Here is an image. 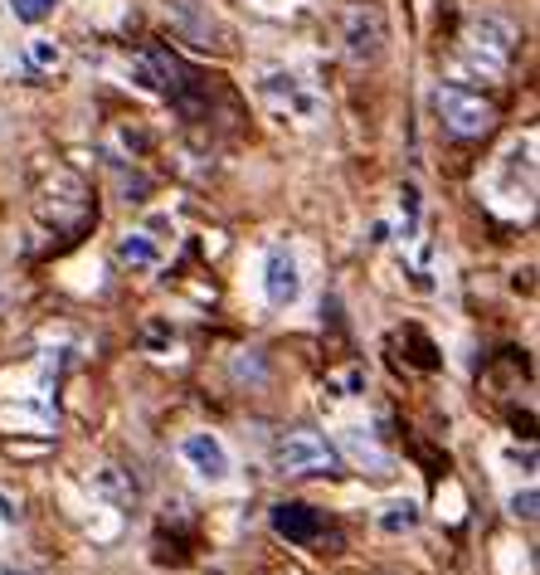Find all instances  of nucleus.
<instances>
[{
  "label": "nucleus",
  "instance_id": "obj_24",
  "mask_svg": "<svg viewBox=\"0 0 540 575\" xmlns=\"http://www.w3.org/2000/svg\"><path fill=\"white\" fill-rule=\"evenodd\" d=\"M365 239H370V244H390V239H395V234H390V220H375Z\"/></svg>",
  "mask_w": 540,
  "mask_h": 575
},
{
  "label": "nucleus",
  "instance_id": "obj_3",
  "mask_svg": "<svg viewBox=\"0 0 540 575\" xmlns=\"http://www.w3.org/2000/svg\"><path fill=\"white\" fill-rule=\"evenodd\" d=\"M433 108H438L443 127H448L453 137H487L492 122H497L492 103H487L482 93L463 88V83H438V88H433Z\"/></svg>",
  "mask_w": 540,
  "mask_h": 575
},
{
  "label": "nucleus",
  "instance_id": "obj_23",
  "mask_svg": "<svg viewBox=\"0 0 540 575\" xmlns=\"http://www.w3.org/2000/svg\"><path fill=\"white\" fill-rule=\"evenodd\" d=\"M142 234H151V239H156V244H161V239H166V234H176V220H171V215H146Z\"/></svg>",
  "mask_w": 540,
  "mask_h": 575
},
{
  "label": "nucleus",
  "instance_id": "obj_19",
  "mask_svg": "<svg viewBox=\"0 0 540 575\" xmlns=\"http://www.w3.org/2000/svg\"><path fill=\"white\" fill-rule=\"evenodd\" d=\"M30 64L44 69V74H54V69L64 64V44H59L54 35H35L30 39Z\"/></svg>",
  "mask_w": 540,
  "mask_h": 575
},
{
  "label": "nucleus",
  "instance_id": "obj_12",
  "mask_svg": "<svg viewBox=\"0 0 540 575\" xmlns=\"http://www.w3.org/2000/svg\"><path fill=\"white\" fill-rule=\"evenodd\" d=\"M88 493H93V502H103V507H127V502L137 498V483L117 468V463H98L93 473H88Z\"/></svg>",
  "mask_w": 540,
  "mask_h": 575
},
{
  "label": "nucleus",
  "instance_id": "obj_7",
  "mask_svg": "<svg viewBox=\"0 0 540 575\" xmlns=\"http://www.w3.org/2000/svg\"><path fill=\"white\" fill-rule=\"evenodd\" d=\"M336 463V449L312 429H283L273 444V468L278 473H322Z\"/></svg>",
  "mask_w": 540,
  "mask_h": 575
},
{
  "label": "nucleus",
  "instance_id": "obj_2",
  "mask_svg": "<svg viewBox=\"0 0 540 575\" xmlns=\"http://www.w3.org/2000/svg\"><path fill=\"white\" fill-rule=\"evenodd\" d=\"M385 49H390V15H385V5H375V0L351 5L341 15V54L356 69H365V64H380Z\"/></svg>",
  "mask_w": 540,
  "mask_h": 575
},
{
  "label": "nucleus",
  "instance_id": "obj_20",
  "mask_svg": "<svg viewBox=\"0 0 540 575\" xmlns=\"http://www.w3.org/2000/svg\"><path fill=\"white\" fill-rule=\"evenodd\" d=\"M506 512H511L516 522H536V483H521V488L506 498Z\"/></svg>",
  "mask_w": 540,
  "mask_h": 575
},
{
  "label": "nucleus",
  "instance_id": "obj_25",
  "mask_svg": "<svg viewBox=\"0 0 540 575\" xmlns=\"http://www.w3.org/2000/svg\"><path fill=\"white\" fill-rule=\"evenodd\" d=\"M258 5H268V10H283V5H292V0H258Z\"/></svg>",
  "mask_w": 540,
  "mask_h": 575
},
{
  "label": "nucleus",
  "instance_id": "obj_10",
  "mask_svg": "<svg viewBox=\"0 0 540 575\" xmlns=\"http://www.w3.org/2000/svg\"><path fill=\"white\" fill-rule=\"evenodd\" d=\"M468 49L477 54H492V59H506L511 64V49H516V25L502 20V15H472L468 35H463Z\"/></svg>",
  "mask_w": 540,
  "mask_h": 575
},
{
  "label": "nucleus",
  "instance_id": "obj_21",
  "mask_svg": "<svg viewBox=\"0 0 540 575\" xmlns=\"http://www.w3.org/2000/svg\"><path fill=\"white\" fill-rule=\"evenodd\" d=\"M5 5H10V15H15L20 25H39V20H44L59 0H5Z\"/></svg>",
  "mask_w": 540,
  "mask_h": 575
},
{
  "label": "nucleus",
  "instance_id": "obj_5",
  "mask_svg": "<svg viewBox=\"0 0 540 575\" xmlns=\"http://www.w3.org/2000/svg\"><path fill=\"white\" fill-rule=\"evenodd\" d=\"M161 15L171 20V30H176L185 44L215 49V54L229 49V30H224V20L210 10V0H161Z\"/></svg>",
  "mask_w": 540,
  "mask_h": 575
},
{
  "label": "nucleus",
  "instance_id": "obj_9",
  "mask_svg": "<svg viewBox=\"0 0 540 575\" xmlns=\"http://www.w3.org/2000/svg\"><path fill=\"white\" fill-rule=\"evenodd\" d=\"M341 454L365 468V473H390L395 459H390V449L375 439V429H365V424H341Z\"/></svg>",
  "mask_w": 540,
  "mask_h": 575
},
{
  "label": "nucleus",
  "instance_id": "obj_1",
  "mask_svg": "<svg viewBox=\"0 0 540 575\" xmlns=\"http://www.w3.org/2000/svg\"><path fill=\"white\" fill-rule=\"evenodd\" d=\"M253 88H258V98L273 108V117H283V122L317 127L326 117V98L302 74H292V69H258Z\"/></svg>",
  "mask_w": 540,
  "mask_h": 575
},
{
  "label": "nucleus",
  "instance_id": "obj_15",
  "mask_svg": "<svg viewBox=\"0 0 540 575\" xmlns=\"http://www.w3.org/2000/svg\"><path fill=\"white\" fill-rule=\"evenodd\" d=\"M365 390H370L365 366H346V371H336V376L322 381V410H341L351 400H365Z\"/></svg>",
  "mask_w": 540,
  "mask_h": 575
},
{
  "label": "nucleus",
  "instance_id": "obj_18",
  "mask_svg": "<svg viewBox=\"0 0 540 575\" xmlns=\"http://www.w3.org/2000/svg\"><path fill=\"white\" fill-rule=\"evenodd\" d=\"M127 83L146 93V98H161L166 93V83H161V64L151 59V54H137V59H127Z\"/></svg>",
  "mask_w": 540,
  "mask_h": 575
},
{
  "label": "nucleus",
  "instance_id": "obj_14",
  "mask_svg": "<svg viewBox=\"0 0 540 575\" xmlns=\"http://www.w3.org/2000/svg\"><path fill=\"white\" fill-rule=\"evenodd\" d=\"M419 517H424V507H419V498H409V493L385 498L380 507H375V527H380L385 537H404V532H414V527H419Z\"/></svg>",
  "mask_w": 540,
  "mask_h": 575
},
{
  "label": "nucleus",
  "instance_id": "obj_8",
  "mask_svg": "<svg viewBox=\"0 0 540 575\" xmlns=\"http://www.w3.org/2000/svg\"><path fill=\"white\" fill-rule=\"evenodd\" d=\"M273 532L288 537L292 546H317L326 532V522H322V512L307 507V502H278V507H273Z\"/></svg>",
  "mask_w": 540,
  "mask_h": 575
},
{
  "label": "nucleus",
  "instance_id": "obj_4",
  "mask_svg": "<svg viewBox=\"0 0 540 575\" xmlns=\"http://www.w3.org/2000/svg\"><path fill=\"white\" fill-rule=\"evenodd\" d=\"M180 463L195 473V483H205L215 493L234 483V454H229V444L219 439L215 429H190L180 439Z\"/></svg>",
  "mask_w": 540,
  "mask_h": 575
},
{
  "label": "nucleus",
  "instance_id": "obj_17",
  "mask_svg": "<svg viewBox=\"0 0 540 575\" xmlns=\"http://www.w3.org/2000/svg\"><path fill=\"white\" fill-rule=\"evenodd\" d=\"M506 74V59H492V54H477L463 44V54H458V78H482V83H502Z\"/></svg>",
  "mask_w": 540,
  "mask_h": 575
},
{
  "label": "nucleus",
  "instance_id": "obj_11",
  "mask_svg": "<svg viewBox=\"0 0 540 575\" xmlns=\"http://www.w3.org/2000/svg\"><path fill=\"white\" fill-rule=\"evenodd\" d=\"M59 424L54 405L44 395H25L15 405H0V429H30V434H49Z\"/></svg>",
  "mask_w": 540,
  "mask_h": 575
},
{
  "label": "nucleus",
  "instance_id": "obj_22",
  "mask_svg": "<svg viewBox=\"0 0 540 575\" xmlns=\"http://www.w3.org/2000/svg\"><path fill=\"white\" fill-rule=\"evenodd\" d=\"M146 346H151V356H171V351H176V332H171L166 322H151V327H146Z\"/></svg>",
  "mask_w": 540,
  "mask_h": 575
},
{
  "label": "nucleus",
  "instance_id": "obj_16",
  "mask_svg": "<svg viewBox=\"0 0 540 575\" xmlns=\"http://www.w3.org/2000/svg\"><path fill=\"white\" fill-rule=\"evenodd\" d=\"M103 166L117 176V186H122V195H127V200H146V195H151V181H146L137 166H127V161L112 152V147H103Z\"/></svg>",
  "mask_w": 540,
  "mask_h": 575
},
{
  "label": "nucleus",
  "instance_id": "obj_13",
  "mask_svg": "<svg viewBox=\"0 0 540 575\" xmlns=\"http://www.w3.org/2000/svg\"><path fill=\"white\" fill-rule=\"evenodd\" d=\"M161 259H166V249L151 239V234L142 230H127L122 239H117V264L132 273H156L161 269Z\"/></svg>",
  "mask_w": 540,
  "mask_h": 575
},
{
  "label": "nucleus",
  "instance_id": "obj_6",
  "mask_svg": "<svg viewBox=\"0 0 540 575\" xmlns=\"http://www.w3.org/2000/svg\"><path fill=\"white\" fill-rule=\"evenodd\" d=\"M258 283H263V303L268 307H297L302 303V288H307L302 264H297V254H292L288 244H268V249H263Z\"/></svg>",
  "mask_w": 540,
  "mask_h": 575
}]
</instances>
